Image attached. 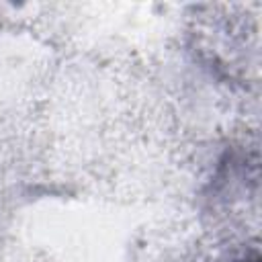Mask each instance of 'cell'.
<instances>
[{
    "label": "cell",
    "instance_id": "6da1fadb",
    "mask_svg": "<svg viewBox=\"0 0 262 262\" xmlns=\"http://www.w3.org/2000/svg\"><path fill=\"white\" fill-rule=\"evenodd\" d=\"M239 262H260V258H258V254H256V252H254V254H252V256H250V258H248V256H246V258H244V260H239Z\"/></svg>",
    "mask_w": 262,
    "mask_h": 262
}]
</instances>
